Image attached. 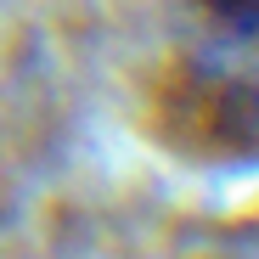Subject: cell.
I'll list each match as a JSON object with an SVG mask.
<instances>
[{
	"label": "cell",
	"instance_id": "1",
	"mask_svg": "<svg viewBox=\"0 0 259 259\" xmlns=\"http://www.w3.org/2000/svg\"><path fill=\"white\" fill-rule=\"evenodd\" d=\"M147 130L186 163L259 169V34L192 28L147 79Z\"/></svg>",
	"mask_w": 259,
	"mask_h": 259
}]
</instances>
